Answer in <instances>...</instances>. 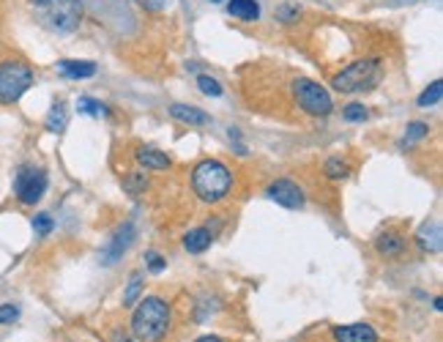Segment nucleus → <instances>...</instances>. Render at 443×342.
<instances>
[{"label":"nucleus","mask_w":443,"mask_h":342,"mask_svg":"<svg viewBox=\"0 0 443 342\" xmlns=\"http://www.w3.org/2000/svg\"><path fill=\"white\" fill-rule=\"evenodd\" d=\"M170 332V304L159 296H145L131 315V334L140 342H161Z\"/></svg>","instance_id":"1"},{"label":"nucleus","mask_w":443,"mask_h":342,"mask_svg":"<svg viewBox=\"0 0 443 342\" xmlns=\"http://www.w3.org/2000/svg\"><path fill=\"white\" fill-rule=\"evenodd\" d=\"M191 189L203 203H222L233 189V173L219 159H203L191 170Z\"/></svg>","instance_id":"2"},{"label":"nucleus","mask_w":443,"mask_h":342,"mask_svg":"<svg viewBox=\"0 0 443 342\" xmlns=\"http://www.w3.org/2000/svg\"><path fill=\"white\" fill-rule=\"evenodd\" d=\"M31 6L41 25L55 33H71L82 22L80 0H31Z\"/></svg>","instance_id":"3"},{"label":"nucleus","mask_w":443,"mask_h":342,"mask_svg":"<svg viewBox=\"0 0 443 342\" xmlns=\"http://www.w3.org/2000/svg\"><path fill=\"white\" fill-rule=\"evenodd\" d=\"M380 77H383L380 61L367 58V61L350 63L345 71H340L331 80V88L340 91V94H364V91H372L378 85Z\"/></svg>","instance_id":"4"},{"label":"nucleus","mask_w":443,"mask_h":342,"mask_svg":"<svg viewBox=\"0 0 443 342\" xmlns=\"http://www.w3.org/2000/svg\"><path fill=\"white\" fill-rule=\"evenodd\" d=\"M33 69L20 58L0 61V104H17L31 91Z\"/></svg>","instance_id":"5"},{"label":"nucleus","mask_w":443,"mask_h":342,"mask_svg":"<svg viewBox=\"0 0 443 342\" xmlns=\"http://www.w3.org/2000/svg\"><path fill=\"white\" fill-rule=\"evenodd\" d=\"M293 96H296L298 107H301L307 115L326 118V115H331V110H334L331 94H328L320 83L310 80V77H298V80L293 83Z\"/></svg>","instance_id":"6"},{"label":"nucleus","mask_w":443,"mask_h":342,"mask_svg":"<svg viewBox=\"0 0 443 342\" xmlns=\"http://www.w3.org/2000/svg\"><path fill=\"white\" fill-rule=\"evenodd\" d=\"M47 192V170L36 164H22L14 178V194L22 206H36Z\"/></svg>","instance_id":"7"},{"label":"nucleus","mask_w":443,"mask_h":342,"mask_svg":"<svg viewBox=\"0 0 443 342\" xmlns=\"http://www.w3.org/2000/svg\"><path fill=\"white\" fill-rule=\"evenodd\" d=\"M134 238H137V230H134V225H131V222L121 225V227L112 233V238L104 244L101 255H99L101 266H115V263H118V260L126 255V249L134 244Z\"/></svg>","instance_id":"8"},{"label":"nucleus","mask_w":443,"mask_h":342,"mask_svg":"<svg viewBox=\"0 0 443 342\" xmlns=\"http://www.w3.org/2000/svg\"><path fill=\"white\" fill-rule=\"evenodd\" d=\"M266 197L268 200H274L277 206H282V208H290V211H296V208H304V192L298 184H293L290 178H279V181H271L268 189H266Z\"/></svg>","instance_id":"9"},{"label":"nucleus","mask_w":443,"mask_h":342,"mask_svg":"<svg viewBox=\"0 0 443 342\" xmlns=\"http://www.w3.org/2000/svg\"><path fill=\"white\" fill-rule=\"evenodd\" d=\"M334 342H378V332L370 323H350L331 329Z\"/></svg>","instance_id":"10"},{"label":"nucleus","mask_w":443,"mask_h":342,"mask_svg":"<svg viewBox=\"0 0 443 342\" xmlns=\"http://www.w3.org/2000/svg\"><path fill=\"white\" fill-rule=\"evenodd\" d=\"M416 244L424 249V252H441L443 249V227L438 219H430V222H424L421 227H419V233H416Z\"/></svg>","instance_id":"11"},{"label":"nucleus","mask_w":443,"mask_h":342,"mask_svg":"<svg viewBox=\"0 0 443 342\" xmlns=\"http://www.w3.org/2000/svg\"><path fill=\"white\" fill-rule=\"evenodd\" d=\"M170 115L178 121V124L187 126H208L211 124V115L200 107H191V104H170Z\"/></svg>","instance_id":"12"},{"label":"nucleus","mask_w":443,"mask_h":342,"mask_svg":"<svg viewBox=\"0 0 443 342\" xmlns=\"http://www.w3.org/2000/svg\"><path fill=\"white\" fill-rule=\"evenodd\" d=\"M405 247H408V241H405V236L400 230H383L375 238V249L383 257H397V255L405 252Z\"/></svg>","instance_id":"13"},{"label":"nucleus","mask_w":443,"mask_h":342,"mask_svg":"<svg viewBox=\"0 0 443 342\" xmlns=\"http://www.w3.org/2000/svg\"><path fill=\"white\" fill-rule=\"evenodd\" d=\"M58 74L66 80H88L96 74V63L94 61H58L55 63Z\"/></svg>","instance_id":"14"},{"label":"nucleus","mask_w":443,"mask_h":342,"mask_svg":"<svg viewBox=\"0 0 443 342\" xmlns=\"http://www.w3.org/2000/svg\"><path fill=\"white\" fill-rule=\"evenodd\" d=\"M211 241H214V233L208 227H194V230H189L184 236V249L189 255H203L205 249L211 247Z\"/></svg>","instance_id":"15"},{"label":"nucleus","mask_w":443,"mask_h":342,"mask_svg":"<svg viewBox=\"0 0 443 342\" xmlns=\"http://www.w3.org/2000/svg\"><path fill=\"white\" fill-rule=\"evenodd\" d=\"M137 162L143 164V167H148V170H167L170 167V156L161 154L159 148H148V145H143V148H137Z\"/></svg>","instance_id":"16"},{"label":"nucleus","mask_w":443,"mask_h":342,"mask_svg":"<svg viewBox=\"0 0 443 342\" xmlns=\"http://www.w3.org/2000/svg\"><path fill=\"white\" fill-rule=\"evenodd\" d=\"M227 11H230V17H235V20L254 22V20L260 17V3H257V0H230V3H227Z\"/></svg>","instance_id":"17"},{"label":"nucleus","mask_w":443,"mask_h":342,"mask_svg":"<svg viewBox=\"0 0 443 342\" xmlns=\"http://www.w3.org/2000/svg\"><path fill=\"white\" fill-rule=\"evenodd\" d=\"M66 121H68V113H66V104L64 101H55L52 104V110H50V115H47V131H52V134H61L66 129Z\"/></svg>","instance_id":"18"},{"label":"nucleus","mask_w":443,"mask_h":342,"mask_svg":"<svg viewBox=\"0 0 443 342\" xmlns=\"http://www.w3.org/2000/svg\"><path fill=\"white\" fill-rule=\"evenodd\" d=\"M326 176L331 178V181H342V178H348L350 176V164L348 162H342L340 156H331V159H326Z\"/></svg>","instance_id":"19"},{"label":"nucleus","mask_w":443,"mask_h":342,"mask_svg":"<svg viewBox=\"0 0 443 342\" xmlns=\"http://www.w3.org/2000/svg\"><path fill=\"white\" fill-rule=\"evenodd\" d=\"M77 110H80L82 115H91V118H101V115H107V107H104L101 101L91 99V96H80V99H77Z\"/></svg>","instance_id":"20"},{"label":"nucleus","mask_w":443,"mask_h":342,"mask_svg":"<svg viewBox=\"0 0 443 342\" xmlns=\"http://www.w3.org/2000/svg\"><path fill=\"white\" fill-rule=\"evenodd\" d=\"M140 293H143V274L137 271V274H131V280L126 285V293H124V307H134L137 304V299H140Z\"/></svg>","instance_id":"21"},{"label":"nucleus","mask_w":443,"mask_h":342,"mask_svg":"<svg viewBox=\"0 0 443 342\" xmlns=\"http://www.w3.org/2000/svg\"><path fill=\"white\" fill-rule=\"evenodd\" d=\"M427 134H430V126L421 124V121H413V124H408V129H405L402 148H405V145H413V143H419V140H424Z\"/></svg>","instance_id":"22"},{"label":"nucleus","mask_w":443,"mask_h":342,"mask_svg":"<svg viewBox=\"0 0 443 342\" xmlns=\"http://www.w3.org/2000/svg\"><path fill=\"white\" fill-rule=\"evenodd\" d=\"M124 189H126L131 197H137V194H143L148 189V178L143 173H129L126 178H124Z\"/></svg>","instance_id":"23"},{"label":"nucleus","mask_w":443,"mask_h":342,"mask_svg":"<svg viewBox=\"0 0 443 342\" xmlns=\"http://www.w3.org/2000/svg\"><path fill=\"white\" fill-rule=\"evenodd\" d=\"M443 96V83L441 80H435L424 94L419 96V107H430V104H438Z\"/></svg>","instance_id":"24"},{"label":"nucleus","mask_w":443,"mask_h":342,"mask_svg":"<svg viewBox=\"0 0 443 342\" xmlns=\"http://www.w3.org/2000/svg\"><path fill=\"white\" fill-rule=\"evenodd\" d=\"M197 88H200L205 96H214V99L224 94V88L219 85V80H214V77H208V74H200V77H197Z\"/></svg>","instance_id":"25"},{"label":"nucleus","mask_w":443,"mask_h":342,"mask_svg":"<svg viewBox=\"0 0 443 342\" xmlns=\"http://www.w3.org/2000/svg\"><path fill=\"white\" fill-rule=\"evenodd\" d=\"M342 118L350 121V124H361V121H367V118H370V113H367V107H364V104H356V101H353V104H348V107L342 110Z\"/></svg>","instance_id":"26"},{"label":"nucleus","mask_w":443,"mask_h":342,"mask_svg":"<svg viewBox=\"0 0 443 342\" xmlns=\"http://www.w3.org/2000/svg\"><path fill=\"white\" fill-rule=\"evenodd\" d=\"M52 227H55V219L50 217V214H36L33 217V230H36V236H50L52 233Z\"/></svg>","instance_id":"27"},{"label":"nucleus","mask_w":443,"mask_h":342,"mask_svg":"<svg viewBox=\"0 0 443 342\" xmlns=\"http://www.w3.org/2000/svg\"><path fill=\"white\" fill-rule=\"evenodd\" d=\"M145 260H148V271L151 274H161L167 269V260L161 255H157V252H145Z\"/></svg>","instance_id":"28"},{"label":"nucleus","mask_w":443,"mask_h":342,"mask_svg":"<svg viewBox=\"0 0 443 342\" xmlns=\"http://www.w3.org/2000/svg\"><path fill=\"white\" fill-rule=\"evenodd\" d=\"M20 320V307L17 304H0V326Z\"/></svg>","instance_id":"29"},{"label":"nucleus","mask_w":443,"mask_h":342,"mask_svg":"<svg viewBox=\"0 0 443 342\" xmlns=\"http://www.w3.org/2000/svg\"><path fill=\"white\" fill-rule=\"evenodd\" d=\"M279 17H282L285 22H290L293 17H298V8H290V6H282V8H279Z\"/></svg>","instance_id":"30"},{"label":"nucleus","mask_w":443,"mask_h":342,"mask_svg":"<svg viewBox=\"0 0 443 342\" xmlns=\"http://www.w3.org/2000/svg\"><path fill=\"white\" fill-rule=\"evenodd\" d=\"M194 342H224L222 337H217V334H203V337H197Z\"/></svg>","instance_id":"31"},{"label":"nucleus","mask_w":443,"mask_h":342,"mask_svg":"<svg viewBox=\"0 0 443 342\" xmlns=\"http://www.w3.org/2000/svg\"><path fill=\"white\" fill-rule=\"evenodd\" d=\"M433 307H435V310H438V312L443 310V299H441V296H438V299H435V301H433Z\"/></svg>","instance_id":"32"},{"label":"nucleus","mask_w":443,"mask_h":342,"mask_svg":"<svg viewBox=\"0 0 443 342\" xmlns=\"http://www.w3.org/2000/svg\"><path fill=\"white\" fill-rule=\"evenodd\" d=\"M214 3H219V0H214Z\"/></svg>","instance_id":"33"}]
</instances>
